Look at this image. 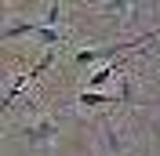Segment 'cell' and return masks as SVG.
Returning <instances> with one entry per match:
<instances>
[{
	"label": "cell",
	"mask_w": 160,
	"mask_h": 156,
	"mask_svg": "<svg viewBox=\"0 0 160 156\" xmlns=\"http://www.w3.org/2000/svg\"><path fill=\"white\" fill-rule=\"evenodd\" d=\"M149 40H157L153 33H146V37H138V40H124V44H113V47H98V51H80L77 55V62L80 66H88V62H98V58H113L117 51H131V47H142V44H149Z\"/></svg>",
	"instance_id": "6da1fadb"
},
{
	"label": "cell",
	"mask_w": 160,
	"mask_h": 156,
	"mask_svg": "<svg viewBox=\"0 0 160 156\" xmlns=\"http://www.w3.org/2000/svg\"><path fill=\"white\" fill-rule=\"evenodd\" d=\"M48 66H51V58H44V62H40L37 69H29V73H26V76H18V80H15V84H11V87H8V95H4V105H11V102H15V98H18V91L26 87V84H29L33 76H40V73H44V69H48Z\"/></svg>",
	"instance_id": "7a4b0ae2"
},
{
	"label": "cell",
	"mask_w": 160,
	"mask_h": 156,
	"mask_svg": "<svg viewBox=\"0 0 160 156\" xmlns=\"http://www.w3.org/2000/svg\"><path fill=\"white\" fill-rule=\"evenodd\" d=\"M51 134H55V124H51V120H44V124H37V127H29V131H26V138H29V142H48Z\"/></svg>",
	"instance_id": "3957f363"
},
{
	"label": "cell",
	"mask_w": 160,
	"mask_h": 156,
	"mask_svg": "<svg viewBox=\"0 0 160 156\" xmlns=\"http://www.w3.org/2000/svg\"><path fill=\"white\" fill-rule=\"evenodd\" d=\"M106 102H117V98H109V95H102V91H84L80 95V105H106Z\"/></svg>",
	"instance_id": "277c9868"
},
{
	"label": "cell",
	"mask_w": 160,
	"mask_h": 156,
	"mask_svg": "<svg viewBox=\"0 0 160 156\" xmlns=\"http://www.w3.org/2000/svg\"><path fill=\"white\" fill-rule=\"evenodd\" d=\"M33 37H40V44H48V47H51V44H58V33H55V29H51V26H44V22H37V33H33Z\"/></svg>",
	"instance_id": "5b68a950"
},
{
	"label": "cell",
	"mask_w": 160,
	"mask_h": 156,
	"mask_svg": "<svg viewBox=\"0 0 160 156\" xmlns=\"http://www.w3.org/2000/svg\"><path fill=\"white\" fill-rule=\"evenodd\" d=\"M113 69H120V66H109V69H98V73L91 76V87H95V91H102V87H106V84H109V76H113Z\"/></svg>",
	"instance_id": "8992f818"
},
{
	"label": "cell",
	"mask_w": 160,
	"mask_h": 156,
	"mask_svg": "<svg viewBox=\"0 0 160 156\" xmlns=\"http://www.w3.org/2000/svg\"><path fill=\"white\" fill-rule=\"evenodd\" d=\"M58 15H62V4L55 0V4L48 7V15H44V26H51V29H55V22H58Z\"/></svg>",
	"instance_id": "52a82bcc"
},
{
	"label": "cell",
	"mask_w": 160,
	"mask_h": 156,
	"mask_svg": "<svg viewBox=\"0 0 160 156\" xmlns=\"http://www.w3.org/2000/svg\"><path fill=\"white\" fill-rule=\"evenodd\" d=\"M84 4H106V0H84Z\"/></svg>",
	"instance_id": "ba28073f"
}]
</instances>
